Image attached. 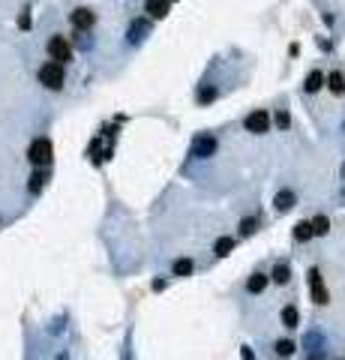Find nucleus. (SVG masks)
Returning a JSON list of instances; mask_svg holds the SVG:
<instances>
[{
  "label": "nucleus",
  "instance_id": "6",
  "mask_svg": "<svg viewBox=\"0 0 345 360\" xmlns=\"http://www.w3.org/2000/svg\"><path fill=\"white\" fill-rule=\"evenodd\" d=\"M213 150H216V138H213V135H198L195 144H192V156H198V159L210 156Z\"/></svg>",
  "mask_w": 345,
  "mask_h": 360
},
{
  "label": "nucleus",
  "instance_id": "23",
  "mask_svg": "<svg viewBox=\"0 0 345 360\" xmlns=\"http://www.w3.org/2000/svg\"><path fill=\"white\" fill-rule=\"evenodd\" d=\"M30 24H33V18H30V9H24V12L18 15V27H21V30H30Z\"/></svg>",
  "mask_w": 345,
  "mask_h": 360
},
{
  "label": "nucleus",
  "instance_id": "20",
  "mask_svg": "<svg viewBox=\"0 0 345 360\" xmlns=\"http://www.w3.org/2000/svg\"><path fill=\"white\" fill-rule=\"evenodd\" d=\"M276 354H279V357H291V354H294V342H288V339L276 342Z\"/></svg>",
  "mask_w": 345,
  "mask_h": 360
},
{
  "label": "nucleus",
  "instance_id": "21",
  "mask_svg": "<svg viewBox=\"0 0 345 360\" xmlns=\"http://www.w3.org/2000/svg\"><path fill=\"white\" fill-rule=\"evenodd\" d=\"M255 228H258V219H252V216H246V219L240 222V234H243V237H249Z\"/></svg>",
  "mask_w": 345,
  "mask_h": 360
},
{
  "label": "nucleus",
  "instance_id": "28",
  "mask_svg": "<svg viewBox=\"0 0 345 360\" xmlns=\"http://www.w3.org/2000/svg\"><path fill=\"white\" fill-rule=\"evenodd\" d=\"M168 3H171V0H168Z\"/></svg>",
  "mask_w": 345,
  "mask_h": 360
},
{
  "label": "nucleus",
  "instance_id": "18",
  "mask_svg": "<svg viewBox=\"0 0 345 360\" xmlns=\"http://www.w3.org/2000/svg\"><path fill=\"white\" fill-rule=\"evenodd\" d=\"M42 186H45V171H33V174H30V183H27V189H30V192H39Z\"/></svg>",
  "mask_w": 345,
  "mask_h": 360
},
{
  "label": "nucleus",
  "instance_id": "3",
  "mask_svg": "<svg viewBox=\"0 0 345 360\" xmlns=\"http://www.w3.org/2000/svg\"><path fill=\"white\" fill-rule=\"evenodd\" d=\"M48 54H51L54 63H69L72 60V48H69V42L63 36H51L48 39Z\"/></svg>",
  "mask_w": 345,
  "mask_h": 360
},
{
  "label": "nucleus",
  "instance_id": "11",
  "mask_svg": "<svg viewBox=\"0 0 345 360\" xmlns=\"http://www.w3.org/2000/svg\"><path fill=\"white\" fill-rule=\"evenodd\" d=\"M324 81H327V87H330L336 96H342V93H345V75H342V72H330Z\"/></svg>",
  "mask_w": 345,
  "mask_h": 360
},
{
  "label": "nucleus",
  "instance_id": "10",
  "mask_svg": "<svg viewBox=\"0 0 345 360\" xmlns=\"http://www.w3.org/2000/svg\"><path fill=\"white\" fill-rule=\"evenodd\" d=\"M303 87H306V93H318V90L324 87V72H321V69H312V72L306 75V84H303Z\"/></svg>",
  "mask_w": 345,
  "mask_h": 360
},
{
  "label": "nucleus",
  "instance_id": "19",
  "mask_svg": "<svg viewBox=\"0 0 345 360\" xmlns=\"http://www.w3.org/2000/svg\"><path fill=\"white\" fill-rule=\"evenodd\" d=\"M312 237V225L309 222H297L294 225V240H309Z\"/></svg>",
  "mask_w": 345,
  "mask_h": 360
},
{
  "label": "nucleus",
  "instance_id": "25",
  "mask_svg": "<svg viewBox=\"0 0 345 360\" xmlns=\"http://www.w3.org/2000/svg\"><path fill=\"white\" fill-rule=\"evenodd\" d=\"M213 96H216V90H201V93H198V99H201V102H210Z\"/></svg>",
  "mask_w": 345,
  "mask_h": 360
},
{
  "label": "nucleus",
  "instance_id": "15",
  "mask_svg": "<svg viewBox=\"0 0 345 360\" xmlns=\"http://www.w3.org/2000/svg\"><path fill=\"white\" fill-rule=\"evenodd\" d=\"M297 321H300L297 306H285V309H283V324H285V328H297Z\"/></svg>",
  "mask_w": 345,
  "mask_h": 360
},
{
  "label": "nucleus",
  "instance_id": "2",
  "mask_svg": "<svg viewBox=\"0 0 345 360\" xmlns=\"http://www.w3.org/2000/svg\"><path fill=\"white\" fill-rule=\"evenodd\" d=\"M27 159H30L36 168H45V165L51 162V141H48V138H36L30 144V150H27Z\"/></svg>",
  "mask_w": 345,
  "mask_h": 360
},
{
  "label": "nucleus",
  "instance_id": "27",
  "mask_svg": "<svg viewBox=\"0 0 345 360\" xmlns=\"http://www.w3.org/2000/svg\"><path fill=\"white\" fill-rule=\"evenodd\" d=\"M57 360H66V354H60V357H57Z\"/></svg>",
  "mask_w": 345,
  "mask_h": 360
},
{
  "label": "nucleus",
  "instance_id": "14",
  "mask_svg": "<svg viewBox=\"0 0 345 360\" xmlns=\"http://www.w3.org/2000/svg\"><path fill=\"white\" fill-rule=\"evenodd\" d=\"M270 279H273V282H279V285H285V282L291 279V270H288V264H276V267H273V273H270Z\"/></svg>",
  "mask_w": 345,
  "mask_h": 360
},
{
  "label": "nucleus",
  "instance_id": "26",
  "mask_svg": "<svg viewBox=\"0 0 345 360\" xmlns=\"http://www.w3.org/2000/svg\"><path fill=\"white\" fill-rule=\"evenodd\" d=\"M240 357H243V360H252V351H249V348H243V351H240Z\"/></svg>",
  "mask_w": 345,
  "mask_h": 360
},
{
  "label": "nucleus",
  "instance_id": "1",
  "mask_svg": "<svg viewBox=\"0 0 345 360\" xmlns=\"http://www.w3.org/2000/svg\"><path fill=\"white\" fill-rule=\"evenodd\" d=\"M39 81L48 87V90H60L63 81H66V72H63V63H54V60H48V63L39 69Z\"/></svg>",
  "mask_w": 345,
  "mask_h": 360
},
{
  "label": "nucleus",
  "instance_id": "16",
  "mask_svg": "<svg viewBox=\"0 0 345 360\" xmlns=\"http://www.w3.org/2000/svg\"><path fill=\"white\" fill-rule=\"evenodd\" d=\"M171 270H174V276H189L192 273V258H177Z\"/></svg>",
  "mask_w": 345,
  "mask_h": 360
},
{
  "label": "nucleus",
  "instance_id": "22",
  "mask_svg": "<svg viewBox=\"0 0 345 360\" xmlns=\"http://www.w3.org/2000/svg\"><path fill=\"white\" fill-rule=\"evenodd\" d=\"M144 30H147V21H135V24H132V30H129V39H132V42H135V39H141L138 33H144Z\"/></svg>",
  "mask_w": 345,
  "mask_h": 360
},
{
  "label": "nucleus",
  "instance_id": "17",
  "mask_svg": "<svg viewBox=\"0 0 345 360\" xmlns=\"http://www.w3.org/2000/svg\"><path fill=\"white\" fill-rule=\"evenodd\" d=\"M309 225H312V234H318V237H324V234H327V228H330L327 216H315V219L309 222Z\"/></svg>",
  "mask_w": 345,
  "mask_h": 360
},
{
  "label": "nucleus",
  "instance_id": "12",
  "mask_svg": "<svg viewBox=\"0 0 345 360\" xmlns=\"http://www.w3.org/2000/svg\"><path fill=\"white\" fill-rule=\"evenodd\" d=\"M264 285H267V276L264 273H255V276H249V282H246V291L249 294H261Z\"/></svg>",
  "mask_w": 345,
  "mask_h": 360
},
{
  "label": "nucleus",
  "instance_id": "4",
  "mask_svg": "<svg viewBox=\"0 0 345 360\" xmlns=\"http://www.w3.org/2000/svg\"><path fill=\"white\" fill-rule=\"evenodd\" d=\"M243 126H246V132H255V135H261V132H267V126H270V117H267V111L255 108L252 114H246Z\"/></svg>",
  "mask_w": 345,
  "mask_h": 360
},
{
  "label": "nucleus",
  "instance_id": "5",
  "mask_svg": "<svg viewBox=\"0 0 345 360\" xmlns=\"http://www.w3.org/2000/svg\"><path fill=\"white\" fill-rule=\"evenodd\" d=\"M309 291H312V300L318 306L327 303V288H324V279H321V270H318V267L309 270Z\"/></svg>",
  "mask_w": 345,
  "mask_h": 360
},
{
  "label": "nucleus",
  "instance_id": "7",
  "mask_svg": "<svg viewBox=\"0 0 345 360\" xmlns=\"http://www.w3.org/2000/svg\"><path fill=\"white\" fill-rule=\"evenodd\" d=\"M93 21H96V15L90 12V9H75V12H72V24H75L78 30L93 27Z\"/></svg>",
  "mask_w": 345,
  "mask_h": 360
},
{
  "label": "nucleus",
  "instance_id": "24",
  "mask_svg": "<svg viewBox=\"0 0 345 360\" xmlns=\"http://www.w3.org/2000/svg\"><path fill=\"white\" fill-rule=\"evenodd\" d=\"M288 123H291L288 111H279V114H276V126H279V129H288Z\"/></svg>",
  "mask_w": 345,
  "mask_h": 360
},
{
  "label": "nucleus",
  "instance_id": "8",
  "mask_svg": "<svg viewBox=\"0 0 345 360\" xmlns=\"http://www.w3.org/2000/svg\"><path fill=\"white\" fill-rule=\"evenodd\" d=\"M294 204H297V195H294L291 189H283V192L276 195V201H273V207H276L279 213H288V210H291Z\"/></svg>",
  "mask_w": 345,
  "mask_h": 360
},
{
  "label": "nucleus",
  "instance_id": "9",
  "mask_svg": "<svg viewBox=\"0 0 345 360\" xmlns=\"http://www.w3.org/2000/svg\"><path fill=\"white\" fill-rule=\"evenodd\" d=\"M144 12L150 18H165L168 15V0H147L144 3Z\"/></svg>",
  "mask_w": 345,
  "mask_h": 360
},
{
  "label": "nucleus",
  "instance_id": "13",
  "mask_svg": "<svg viewBox=\"0 0 345 360\" xmlns=\"http://www.w3.org/2000/svg\"><path fill=\"white\" fill-rule=\"evenodd\" d=\"M231 249H234V237H219V240H216V246H213V252H216L219 258H225Z\"/></svg>",
  "mask_w": 345,
  "mask_h": 360
}]
</instances>
